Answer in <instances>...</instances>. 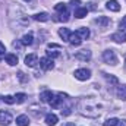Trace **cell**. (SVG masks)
Wrapping results in <instances>:
<instances>
[{
  "label": "cell",
  "instance_id": "obj_24",
  "mask_svg": "<svg viewBox=\"0 0 126 126\" xmlns=\"http://www.w3.org/2000/svg\"><path fill=\"white\" fill-rule=\"evenodd\" d=\"M104 78H106L107 82H110V84H113V85H117V84H119V79H117L116 76H113V75H106V73H104Z\"/></svg>",
  "mask_w": 126,
  "mask_h": 126
},
{
  "label": "cell",
  "instance_id": "obj_8",
  "mask_svg": "<svg viewBox=\"0 0 126 126\" xmlns=\"http://www.w3.org/2000/svg\"><path fill=\"white\" fill-rule=\"evenodd\" d=\"M111 40H113L114 43H119V44L126 43V32H125V31H117V32H114V34L111 35Z\"/></svg>",
  "mask_w": 126,
  "mask_h": 126
},
{
  "label": "cell",
  "instance_id": "obj_26",
  "mask_svg": "<svg viewBox=\"0 0 126 126\" xmlns=\"http://www.w3.org/2000/svg\"><path fill=\"white\" fill-rule=\"evenodd\" d=\"M25 98H27V94H24V93H19V94L15 95V103L21 104V103H24V101H25Z\"/></svg>",
  "mask_w": 126,
  "mask_h": 126
},
{
  "label": "cell",
  "instance_id": "obj_25",
  "mask_svg": "<svg viewBox=\"0 0 126 126\" xmlns=\"http://www.w3.org/2000/svg\"><path fill=\"white\" fill-rule=\"evenodd\" d=\"M54 10H56V12H59V13L66 12V10H67V4H64V3H57V4L54 6Z\"/></svg>",
  "mask_w": 126,
  "mask_h": 126
},
{
  "label": "cell",
  "instance_id": "obj_31",
  "mask_svg": "<svg viewBox=\"0 0 126 126\" xmlns=\"http://www.w3.org/2000/svg\"><path fill=\"white\" fill-rule=\"evenodd\" d=\"M70 4L73 6V7H79V4H81V0H70Z\"/></svg>",
  "mask_w": 126,
  "mask_h": 126
},
{
  "label": "cell",
  "instance_id": "obj_37",
  "mask_svg": "<svg viewBox=\"0 0 126 126\" xmlns=\"http://www.w3.org/2000/svg\"><path fill=\"white\" fill-rule=\"evenodd\" d=\"M24 1H31V0H24Z\"/></svg>",
  "mask_w": 126,
  "mask_h": 126
},
{
  "label": "cell",
  "instance_id": "obj_6",
  "mask_svg": "<svg viewBox=\"0 0 126 126\" xmlns=\"http://www.w3.org/2000/svg\"><path fill=\"white\" fill-rule=\"evenodd\" d=\"M38 63H40L41 69H44V70H51L54 67V63H53V60L50 57H41Z\"/></svg>",
  "mask_w": 126,
  "mask_h": 126
},
{
  "label": "cell",
  "instance_id": "obj_35",
  "mask_svg": "<svg viewBox=\"0 0 126 126\" xmlns=\"http://www.w3.org/2000/svg\"><path fill=\"white\" fill-rule=\"evenodd\" d=\"M48 48H50V50H51V48H60V46H59V44H53V43H50V44H48Z\"/></svg>",
  "mask_w": 126,
  "mask_h": 126
},
{
  "label": "cell",
  "instance_id": "obj_12",
  "mask_svg": "<svg viewBox=\"0 0 126 126\" xmlns=\"http://www.w3.org/2000/svg\"><path fill=\"white\" fill-rule=\"evenodd\" d=\"M76 34L82 38V40H87V38H90V35H91V32H90V30L88 28H85V27H82V28H78L76 30Z\"/></svg>",
  "mask_w": 126,
  "mask_h": 126
},
{
  "label": "cell",
  "instance_id": "obj_3",
  "mask_svg": "<svg viewBox=\"0 0 126 126\" xmlns=\"http://www.w3.org/2000/svg\"><path fill=\"white\" fill-rule=\"evenodd\" d=\"M103 60L106 63H109V64H111V66L117 64V56H116L114 50H106L103 53Z\"/></svg>",
  "mask_w": 126,
  "mask_h": 126
},
{
  "label": "cell",
  "instance_id": "obj_10",
  "mask_svg": "<svg viewBox=\"0 0 126 126\" xmlns=\"http://www.w3.org/2000/svg\"><path fill=\"white\" fill-rule=\"evenodd\" d=\"M38 63V57H37V54H28L27 57H25V64L27 66H30V67H34L35 64Z\"/></svg>",
  "mask_w": 126,
  "mask_h": 126
},
{
  "label": "cell",
  "instance_id": "obj_16",
  "mask_svg": "<svg viewBox=\"0 0 126 126\" xmlns=\"http://www.w3.org/2000/svg\"><path fill=\"white\" fill-rule=\"evenodd\" d=\"M32 18H34L35 21H38V22H47V21L50 19L48 13H46V12H41V13H35Z\"/></svg>",
  "mask_w": 126,
  "mask_h": 126
},
{
  "label": "cell",
  "instance_id": "obj_15",
  "mask_svg": "<svg viewBox=\"0 0 126 126\" xmlns=\"http://www.w3.org/2000/svg\"><path fill=\"white\" fill-rule=\"evenodd\" d=\"M57 120H59V119H57V116H56L54 113H48V114L46 116V123L48 126H54L57 123Z\"/></svg>",
  "mask_w": 126,
  "mask_h": 126
},
{
  "label": "cell",
  "instance_id": "obj_34",
  "mask_svg": "<svg viewBox=\"0 0 126 126\" xmlns=\"http://www.w3.org/2000/svg\"><path fill=\"white\" fill-rule=\"evenodd\" d=\"M116 126H126V119H122V120L119 119V122H117V125Z\"/></svg>",
  "mask_w": 126,
  "mask_h": 126
},
{
  "label": "cell",
  "instance_id": "obj_5",
  "mask_svg": "<svg viewBox=\"0 0 126 126\" xmlns=\"http://www.w3.org/2000/svg\"><path fill=\"white\" fill-rule=\"evenodd\" d=\"M12 120H13V117H12V114L9 113V111H6V110H0V125L1 126H7L12 123Z\"/></svg>",
  "mask_w": 126,
  "mask_h": 126
},
{
  "label": "cell",
  "instance_id": "obj_28",
  "mask_svg": "<svg viewBox=\"0 0 126 126\" xmlns=\"http://www.w3.org/2000/svg\"><path fill=\"white\" fill-rule=\"evenodd\" d=\"M3 101L7 103V104H13V103H15V97H12V95H4V97H3Z\"/></svg>",
  "mask_w": 126,
  "mask_h": 126
},
{
  "label": "cell",
  "instance_id": "obj_20",
  "mask_svg": "<svg viewBox=\"0 0 126 126\" xmlns=\"http://www.w3.org/2000/svg\"><path fill=\"white\" fill-rule=\"evenodd\" d=\"M87 13H88V9H87V7H78V9H75V16H76L78 19L85 18Z\"/></svg>",
  "mask_w": 126,
  "mask_h": 126
},
{
  "label": "cell",
  "instance_id": "obj_38",
  "mask_svg": "<svg viewBox=\"0 0 126 126\" xmlns=\"http://www.w3.org/2000/svg\"><path fill=\"white\" fill-rule=\"evenodd\" d=\"M125 62H126V54H125Z\"/></svg>",
  "mask_w": 126,
  "mask_h": 126
},
{
  "label": "cell",
  "instance_id": "obj_19",
  "mask_svg": "<svg viewBox=\"0 0 126 126\" xmlns=\"http://www.w3.org/2000/svg\"><path fill=\"white\" fill-rule=\"evenodd\" d=\"M4 57H6V63H7V64H10V66H15V64H18V56H16V54H12V53H9V54H6Z\"/></svg>",
  "mask_w": 126,
  "mask_h": 126
},
{
  "label": "cell",
  "instance_id": "obj_32",
  "mask_svg": "<svg viewBox=\"0 0 126 126\" xmlns=\"http://www.w3.org/2000/svg\"><path fill=\"white\" fill-rule=\"evenodd\" d=\"M18 78H19L22 82H25V81H27V78H25V73H24V72H19V73H18Z\"/></svg>",
  "mask_w": 126,
  "mask_h": 126
},
{
  "label": "cell",
  "instance_id": "obj_2",
  "mask_svg": "<svg viewBox=\"0 0 126 126\" xmlns=\"http://www.w3.org/2000/svg\"><path fill=\"white\" fill-rule=\"evenodd\" d=\"M79 111L84 116H90V117H97L100 116V110L97 104H91L90 100H82L79 103Z\"/></svg>",
  "mask_w": 126,
  "mask_h": 126
},
{
  "label": "cell",
  "instance_id": "obj_13",
  "mask_svg": "<svg viewBox=\"0 0 126 126\" xmlns=\"http://www.w3.org/2000/svg\"><path fill=\"white\" fill-rule=\"evenodd\" d=\"M21 43H22L24 46H31L32 43H34V34H32V32H28V34H25V35L22 37Z\"/></svg>",
  "mask_w": 126,
  "mask_h": 126
},
{
  "label": "cell",
  "instance_id": "obj_21",
  "mask_svg": "<svg viewBox=\"0 0 126 126\" xmlns=\"http://www.w3.org/2000/svg\"><path fill=\"white\" fill-rule=\"evenodd\" d=\"M70 34H72V32L69 31L67 28H60V30H59V35L62 37L63 41H69V38H70Z\"/></svg>",
  "mask_w": 126,
  "mask_h": 126
},
{
  "label": "cell",
  "instance_id": "obj_23",
  "mask_svg": "<svg viewBox=\"0 0 126 126\" xmlns=\"http://www.w3.org/2000/svg\"><path fill=\"white\" fill-rule=\"evenodd\" d=\"M116 94H117V97H119L120 100L126 101V85H122V87H119Z\"/></svg>",
  "mask_w": 126,
  "mask_h": 126
},
{
  "label": "cell",
  "instance_id": "obj_36",
  "mask_svg": "<svg viewBox=\"0 0 126 126\" xmlns=\"http://www.w3.org/2000/svg\"><path fill=\"white\" fill-rule=\"evenodd\" d=\"M64 126H75V125H73V123H66Z\"/></svg>",
  "mask_w": 126,
  "mask_h": 126
},
{
  "label": "cell",
  "instance_id": "obj_27",
  "mask_svg": "<svg viewBox=\"0 0 126 126\" xmlns=\"http://www.w3.org/2000/svg\"><path fill=\"white\" fill-rule=\"evenodd\" d=\"M117 122H119L117 117H111V119H107V120L104 122V126H116Z\"/></svg>",
  "mask_w": 126,
  "mask_h": 126
},
{
  "label": "cell",
  "instance_id": "obj_4",
  "mask_svg": "<svg viewBox=\"0 0 126 126\" xmlns=\"http://www.w3.org/2000/svg\"><path fill=\"white\" fill-rule=\"evenodd\" d=\"M75 78L79 79V81H87V79L91 78V70H90V69H85V67L76 69V70H75Z\"/></svg>",
  "mask_w": 126,
  "mask_h": 126
},
{
  "label": "cell",
  "instance_id": "obj_9",
  "mask_svg": "<svg viewBox=\"0 0 126 126\" xmlns=\"http://www.w3.org/2000/svg\"><path fill=\"white\" fill-rule=\"evenodd\" d=\"M64 98H62V95H53V98L50 100V106L53 107V109H59L60 106H62V101Z\"/></svg>",
  "mask_w": 126,
  "mask_h": 126
},
{
  "label": "cell",
  "instance_id": "obj_29",
  "mask_svg": "<svg viewBox=\"0 0 126 126\" xmlns=\"http://www.w3.org/2000/svg\"><path fill=\"white\" fill-rule=\"evenodd\" d=\"M60 56V53L59 51H47V57H50V59H56V57H59Z\"/></svg>",
  "mask_w": 126,
  "mask_h": 126
},
{
  "label": "cell",
  "instance_id": "obj_7",
  "mask_svg": "<svg viewBox=\"0 0 126 126\" xmlns=\"http://www.w3.org/2000/svg\"><path fill=\"white\" fill-rule=\"evenodd\" d=\"M75 59L82 60V62H87V60L91 59V51L90 50H81V51L75 53Z\"/></svg>",
  "mask_w": 126,
  "mask_h": 126
},
{
  "label": "cell",
  "instance_id": "obj_33",
  "mask_svg": "<svg viewBox=\"0 0 126 126\" xmlns=\"http://www.w3.org/2000/svg\"><path fill=\"white\" fill-rule=\"evenodd\" d=\"M120 28H123V30H126V16H123V19L120 21Z\"/></svg>",
  "mask_w": 126,
  "mask_h": 126
},
{
  "label": "cell",
  "instance_id": "obj_17",
  "mask_svg": "<svg viewBox=\"0 0 126 126\" xmlns=\"http://www.w3.org/2000/svg\"><path fill=\"white\" fill-rule=\"evenodd\" d=\"M69 43H70L72 46H81V43H82V38H81V37H79L76 32H73V34H70Z\"/></svg>",
  "mask_w": 126,
  "mask_h": 126
},
{
  "label": "cell",
  "instance_id": "obj_22",
  "mask_svg": "<svg viewBox=\"0 0 126 126\" xmlns=\"http://www.w3.org/2000/svg\"><path fill=\"white\" fill-rule=\"evenodd\" d=\"M95 24H98V25H101V27H107V25L110 24V19H109L107 16H98V18L95 19Z\"/></svg>",
  "mask_w": 126,
  "mask_h": 126
},
{
  "label": "cell",
  "instance_id": "obj_18",
  "mask_svg": "<svg viewBox=\"0 0 126 126\" xmlns=\"http://www.w3.org/2000/svg\"><path fill=\"white\" fill-rule=\"evenodd\" d=\"M53 93L51 91H43L41 94H40V100L43 101V103H50V100L53 98Z\"/></svg>",
  "mask_w": 126,
  "mask_h": 126
},
{
  "label": "cell",
  "instance_id": "obj_1",
  "mask_svg": "<svg viewBox=\"0 0 126 126\" xmlns=\"http://www.w3.org/2000/svg\"><path fill=\"white\" fill-rule=\"evenodd\" d=\"M9 16H10V22H12V25L16 24L18 30H21V28L30 25V18L27 16L25 10H24L22 7H19L18 4L10 6V9H9Z\"/></svg>",
  "mask_w": 126,
  "mask_h": 126
},
{
  "label": "cell",
  "instance_id": "obj_30",
  "mask_svg": "<svg viewBox=\"0 0 126 126\" xmlns=\"http://www.w3.org/2000/svg\"><path fill=\"white\" fill-rule=\"evenodd\" d=\"M4 51H6V48H4L3 43H0V60H1V59H3V57L6 56V53H4Z\"/></svg>",
  "mask_w": 126,
  "mask_h": 126
},
{
  "label": "cell",
  "instance_id": "obj_11",
  "mask_svg": "<svg viewBox=\"0 0 126 126\" xmlns=\"http://www.w3.org/2000/svg\"><path fill=\"white\" fill-rule=\"evenodd\" d=\"M106 7L109 10H111V12H119L120 10V4H119L117 0H109L107 4H106Z\"/></svg>",
  "mask_w": 126,
  "mask_h": 126
},
{
  "label": "cell",
  "instance_id": "obj_14",
  "mask_svg": "<svg viewBox=\"0 0 126 126\" xmlns=\"http://www.w3.org/2000/svg\"><path fill=\"white\" fill-rule=\"evenodd\" d=\"M16 125L18 126H30V119L25 114H21L16 117Z\"/></svg>",
  "mask_w": 126,
  "mask_h": 126
}]
</instances>
